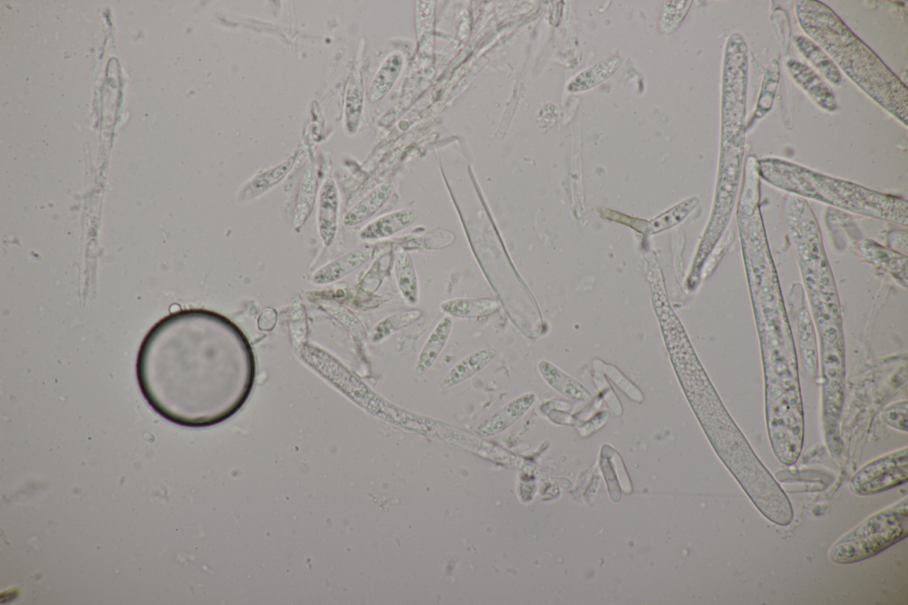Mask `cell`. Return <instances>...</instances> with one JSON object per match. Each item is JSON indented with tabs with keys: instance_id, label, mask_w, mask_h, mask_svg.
<instances>
[{
	"instance_id": "83f0119b",
	"label": "cell",
	"mask_w": 908,
	"mask_h": 605,
	"mask_svg": "<svg viewBox=\"0 0 908 605\" xmlns=\"http://www.w3.org/2000/svg\"><path fill=\"white\" fill-rule=\"evenodd\" d=\"M885 424L898 431L907 432V400L898 401L887 406L881 412Z\"/></svg>"
},
{
	"instance_id": "d6986e66",
	"label": "cell",
	"mask_w": 908,
	"mask_h": 605,
	"mask_svg": "<svg viewBox=\"0 0 908 605\" xmlns=\"http://www.w3.org/2000/svg\"><path fill=\"white\" fill-rule=\"evenodd\" d=\"M500 308L492 298H454L443 302L441 310L450 317L474 318L491 315Z\"/></svg>"
},
{
	"instance_id": "484cf974",
	"label": "cell",
	"mask_w": 908,
	"mask_h": 605,
	"mask_svg": "<svg viewBox=\"0 0 908 605\" xmlns=\"http://www.w3.org/2000/svg\"><path fill=\"white\" fill-rule=\"evenodd\" d=\"M767 70L768 74L764 78L763 84L765 90L762 89L761 95L754 113V117L756 119L763 117L769 112L772 106L774 94L779 82V66L777 60H771Z\"/></svg>"
},
{
	"instance_id": "8992f818",
	"label": "cell",
	"mask_w": 908,
	"mask_h": 605,
	"mask_svg": "<svg viewBox=\"0 0 908 605\" xmlns=\"http://www.w3.org/2000/svg\"><path fill=\"white\" fill-rule=\"evenodd\" d=\"M907 452L905 446L866 463L849 479V491L857 496H869L906 483Z\"/></svg>"
},
{
	"instance_id": "7a4b0ae2",
	"label": "cell",
	"mask_w": 908,
	"mask_h": 605,
	"mask_svg": "<svg viewBox=\"0 0 908 605\" xmlns=\"http://www.w3.org/2000/svg\"><path fill=\"white\" fill-rule=\"evenodd\" d=\"M797 21L853 83L877 105L907 126L908 90L904 82L826 4L800 0Z\"/></svg>"
},
{
	"instance_id": "277c9868",
	"label": "cell",
	"mask_w": 908,
	"mask_h": 605,
	"mask_svg": "<svg viewBox=\"0 0 908 605\" xmlns=\"http://www.w3.org/2000/svg\"><path fill=\"white\" fill-rule=\"evenodd\" d=\"M908 535V498L866 517L842 535L829 549L836 564H851L871 558Z\"/></svg>"
},
{
	"instance_id": "d4e9b609",
	"label": "cell",
	"mask_w": 908,
	"mask_h": 605,
	"mask_svg": "<svg viewBox=\"0 0 908 605\" xmlns=\"http://www.w3.org/2000/svg\"><path fill=\"white\" fill-rule=\"evenodd\" d=\"M422 314V311L419 309H409L395 312L377 324L372 332V339L374 341L385 339L413 324Z\"/></svg>"
},
{
	"instance_id": "f546056e",
	"label": "cell",
	"mask_w": 908,
	"mask_h": 605,
	"mask_svg": "<svg viewBox=\"0 0 908 605\" xmlns=\"http://www.w3.org/2000/svg\"><path fill=\"white\" fill-rule=\"evenodd\" d=\"M888 243L889 249L898 253H907V233L906 232L896 231L888 234Z\"/></svg>"
},
{
	"instance_id": "30bf717a",
	"label": "cell",
	"mask_w": 908,
	"mask_h": 605,
	"mask_svg": "<svg viewBox=\"0 0 908 605\" xmlns=\"http://www.w3.org/2000/svg\"><path fill=\"white\" fill-rule=\"evenodd\" d=\"M339 193L335 182L328 177L324 182L317 206V231L321 241L330 247L338 229Z\"/></svg>"
},
{
	"instance_id": "7402d4cb",
	"label": "cell",
	"mask_w": 908,
	"mask_h": 605,
	"mask_svg": "<svg viewBox=\"0 0 908 605\" xmlns=\"http://www.w3.org/2000/svg\"><path fill=\"white\" fill-rule=\"evenodd\" d=\"M395 273L403 298L409 304H416L419 301V280L412 259L404 250H399L395 255Z\"/></svg>"
},
{
	"instance_id": "2e32d148",
	"label": "cell",
	"mask_w": 908,
	"mask_h": 605,
	"mask_svg": "<svg viewBox=\"0 0 908 605\" xmlns=\"http://www.w3.org/2000/svg\"><path fill=\"white\" fill-rule=\"evenodd\" d=\"M372 253L373 250L370 248L350 250L321 267L316 272L314 279L318 283L339 279L369 261Z\"/></svg>"
},
{
	"instance_id": "9c48e42d",
	"label": "cell",
	"mask_w": 908,
	"mask_h": 605,
	"mask_svg": "<svg viewBox=\"0 0 908 605\" xmlns=\"http://www.w3.org/2000/svg\"><path fill=\"white\" fill-rule=\"evenodd\" d=\"M535 399L533 393H525L512 399L481 421L476 427L475 433L485 437L505 431L528 412Z\"/></svg>"
},
{
	"instance_id": "44dd1931",
	"label": "cell",
	"mask_w": 908,
	"mask_h": 605,
	"mask_svg": "<svg viewBox=\"0 0 908 605\" xmlns=\"http://www.w3.org/2000/svg\"><path fill=\"white\" fill-rule=\"evenodd\" d=\"M538 371L546 383L563 396L574 399L589 397V392L585 388L552 363L546 360L540 361Z\"/></svg>"
},
{
	"instance_id": "cb8c5ba5",
	"label": "cell",
	"mask_w": 908,
	"mask_h": 605,
	"mask_svg": "<svg viewBox=\"0 0 908 605\" xmlns=\"http://www.w3.org/2000/svg\"><path fill=\"white\" fill-rule=\"evenodd\" d=\"M620 59L612 57L577 75L569 83L570 91L589 90L608 78L619 67Z\"/></svg>"
},
{
	"instance_id": "e0dca14e",
	"label": "cell",
	"mask_w": 908,
	"mask_h": 605,
	"mask_svg": "<svg viewBox=\"0 0 908 605\" xmlns=\"http://www.w3.org/2000/svg\"><path fill=\"white\" fill-rule=\"evenodd\" d=\"M295 159L296 155L294 154L280 164L255 175L241 188L238 194V200L248 201L263 194L289 173Z\"/></svg>"
},
{
	"instance_id": "ac0fdd59",
	"label": "cell",
	"mask_w": 908,
	"mask_h": 605,
	"mask_svg": "<svg viewBox=\"0 0 908 605\" xmlns=\"http://www.w3.org/2000/svg\"><path fill=\"white\" fill-rule=\"evenodd\" d=\"M392 192L393 185L390 182L380 184L346 213L343 224L347 226H356L368 220L384 206Z\"/></svg>"
},
{
	"instance_id": "4fadbf2b",
	"label": "cell",
	"mask_w": 908,
	"mask_h": 605,
	"mask_svg": "<svg viewBox=\"0 0 908 605\" xmlns=\"http://www.w3.org/2000/svg\"><path fill=\"white\" fill-rule=\"evenodd\" d=\"M451 329L452 318L447 315L431 331L414 365L416 377L423 376L433 366L447 344Z\"/></svg>"
},
{
	"instance_id": "4dcf8cb0",
	"label": "cell",
	"mask_w": 908,
	"mask_h": 605,
	"mask_svg": "<svg viewBox=\"0 0 908 605\" xmlns=\"http://www.w3.org/2000/svg\"><path fill=\"white\" fill-rule=\"evenodd\" d=\"M277 320V315L274 310L267 309L263 310L258 319V326L262 330H270L274 327Z\"/></svg>"
},
{
	"instance_id": "3957f363",
	"label": "cell",
	"mask_w": 908,
	"mask_h": 605,
	"mask_svg": "<svg viewBox=\"0 0 908 605\" xmlns=\"http://www.w3.org/2000/svg\"><path fill=\"white\" fill-rule=\"evenodd\" d=\"M757 166L760 178L789 194L856 215L907 225L908 204L899 196L876 192L779 158L757 160Z\"/></svg>"
},
{
	"instance_id": "ffe728a7",
	"label": "cell",
	"mask_w": 908,
	"mask_h": 605,
	"mask_svg": "<svg viewBox=\"0 0 908 605\" xmlns=\"http://www.w3.org/2000/svg\"><path fill=\"white\" fill-rule=\"evenodd\" d=\"M317 179L312 167H307L301 177L294 209V226L299 230L309 217L316 200Z\"/></svg>"
},
{
	"instance_id": "f1b7e54d",
	"label": "cell",
	"mask_w": 908,
	"mask_h": 605,
	"mask_svg": "<svg viewBox=\"0 0 908 605\" xmlns=\"http://www.w3.org/2000/svg\"><path fill=\"white\" fill-rule=\"evenodd\" d=\"M690 205L686 203L681 204L678 207L669 211V216L664 214V216L658 217L653 222L654 229L655 231L666 228L673 224L681 220L689 211Z\"/></svg>"
},
{
	"instance_id": "8fae6325",
	"label": "cell",
	"mask_w": 908,
	"mask_h": 605,
	"mask_svg": "<svg viewBox=\"0 0 908 605\" xmlns=\"http://www.w3.org/2000/svg\"><path fill=\"white\" fill-rule=\"evenodd\" d=\"M863 257L871 263L889 272L904 287L907 285V256L885 248L877 242L863 240L859 245Z\"/></svg>"
},
{
	"instance_id": "6da1fadb",
	"label": "cell",
	"mask_w": 908,
	"mask_h": 605,
	"mask_svg": "<svg viewBox=\"0 0 908 605\" xmlns=\"http://www.w3.org/2000/svg\"><path fill=\"white\" fill-rule=\"evenodd\" d=\"M212 318L201 310L173 311L149 329L137 354L142 396L155 412L179 426H212L240 409L218 388Z\"/></svg>"
},
{
	"instance_id": "4316f807",
	"label": "cell",
	"mask_w": 908,
	"mask_h": 605,
	"mask_svg": "<svg viewBox=\"0 0 908 605\" xmlns=\"http://www.w3.org/2000/svg\"><path fill=\"white\" fill-rule=\"evenodd\" d=\"M363 105V88L359 76H353L348 88L346 99L347 124L349 128L357 125Z\"/></svg>"
},
{
	"instance_id": "7c38bea8",
	"label": "cell",
	"mask_w": 908,
	"mask_h": 605,
	"mask_svg": "<svg viewBox=\"0 0 908 605\" xmlns=\"http://www.w3.org/2000/svg\"><path fill=\"white\" fill-rule=\"evenodd\" d=\"M497 356V350L492 347L475 350L456 363L445 373L440 382L442 389L455 387L484 369Z\"/></svg>"
},
{
	"instance_id": "52a82bcc",
	"label": "cell",
	"mask_w": 908,
	"mask_h": 605,
	"mask_svg": "<svg viewBox=\"0 0 908 605\" xmlns=\"http://www.w3.org/2000/svg\"><path fill=\"white\" fill-rule=\"evenodd\" d=\"M791 312L796 325V335L804 368L814 377L818 371L817 342L814 326L800 284H794L790 293Z\"/></svg>"
},
{
	"instance_id": "9a60e30c",
	"label": "cell",
	"mask_w": 908,
	"mask_h": 605,
	"mask_svg": "<svg viewBox=\"0 0 908 605\" xmlns=\"http://www.w3.org/2000/svg\"><path fill=\"white\" fill-rule=\"evenodd\" d=\"M794 43L798 51L827 82L834 86L843 84L841 72L822 48L809 37L800 35L794 37Z\"/></svg>"
},
{
	"instance_id": "ba28073f",
	"label": "cell",
	"mask_w": 908,
	"mask_h": 605,
	"mask_svg": "<svg viewBox=\"0 0 908 605\" xmlns=\"http://www.w3.org/2000/svg\"><path fill=\"white\" fill-rule=\"evenodd\" d=\"M786 67L793 81L818 107L827 113L838 110L832 89L811 67L794 59H787Z\"/></svg>"
},
{
	"instance_id": "5b68a950",
	"label": "cell",
	"mask_w": 908,
	"mask_h": 605,
	"mask_svg": "<svg viewBox=\"0 0 908 605\" xmlns=\"http://www.w3.org/2000/svg\"><path fill=\"white\" fill-rule=\"evenodd\" d=\"M748 61L747 43L741 35L734 33L728 39L724 61L723 139L746 134Z\"/></svg>"
},
{
	"instance_id": "5bb4252c",
	"label": "cell",
	"mask_w": 908,
	"mask_h": 605,
	"mask_svg": "<svg viewBox=\"0 0 908 605\" xmlns=\"http://www.w3.org/2000/svg\"><path fill=\"white\" fill-rule=\"evenodd\" d=\"M419 213L405 208L384 215L365 225L360 232L364 240L387 238L403 231L416 222Z\"/></svg>"
},
{
	"instance_id": "603a6c76",
	"label": "cell",
	"mask_w": 908,
	"mask_h": 605,
	"mask_svg": "<svg viewBox=\"0 0 908 605\" xmlns=\"http://www.w3.org/2000/svg\"><path fill=\"white\" fill-rule=\"evenodd\" d=\"M403 65V57L400 53H392L380 67L372 80L369 98L376 102L384 97L398 78Z\"/></svg>"
}]
</instances>
